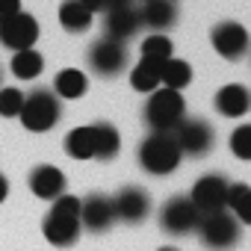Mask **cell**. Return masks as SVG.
Returning a JSON list of instances; mask_svg holds the SVG:
<instances>
[{"label": "cell", "mask_w": 251, "mask_h": 251, "mask_svg": "<svg viewBox=\"0 0 251 251\" xmlns=\"http://www.w3.org/2000/svg\"><path fill=\"white\" fill-rule=\"evenodd\" d=\"M42 230H45V239L56 248H65V245H74L77 236H80V198L74 195H59L50 207V213L45 216L42 222Z\"/></svg>", "instance_id": "obj_1"}, {"label": "cell", "mask_w": 251, "mask_h": 251, "mask_svg": "<svg viewBox=\"0 0 251 251\" xmlns=\"http://www.w3.org/2000/svg\"><path fill=\"white\" fill-rule=\"evenodd\" d=\"M183 118H186V103L180 92H172V89L151 92L145 103V121H148L151 133H175Z\"/></svg>", "instance_id": "obj_2"}, {"label": "cell", "mask_w": 251, "mask_h": 251, "mask_svg": "<svg viewBox=\"0 0 251 251\" xmlns=\"http://www.w3.org/2000/svg\"><path fill=\"white\" fill-rule=\"evenodd\" d=\"M180 148L175 142L172 133H151L142 145H139V166L154 175V177H166L180 166Z\"/></svg>", "instance_id": "obj_3"}, {"label": "cell", "mask_w": 251, "mask_h": 251, "mask_svg": "<svg viewBox=\"0 0 251 251\" xmlns=\"http://www.w3.org/2000/svg\"><path fill=\"white\" fill-rule=\"evenodd\" d=\"M62 115V106H59V98L48 89H33L30 95H24V106H21V124L33 133H45L50 130L53 124L59 121Z\"/></svg>", "instance_id": "obj_4"}, {"label": "cell", "mask_w": 251, "mask_h": 251, "mask_svg": "<svg viewBox=\"0 0 251 251\" xmlns=\"http://www.w3.org/2000/svg\"><path fill=\"white\" fill-rule=\"evenodd\" d=\"M198 233H201V242L207 248H213V251H227V248H233L239 242V225L227 210L201 216Z\"/></svg>", "instance_id": "obj_5"}, {"label": "cell", "mask_w": 251, "mask_h": 251, "mask_svg": "<svg viewBox=\"0 0 251 251\" xmlns=\"http://www.w3.org/2000/svg\"><path fill=\"white\" fill-rule=\"evenodd\" d=\"M198 225H201V213L195 210V204L186 195L169 198L160 210V227L172 236H186V233L198 230Z\"/></svg>", "instance_id": "obj_6"}, {"label": "cell", "mask_w": 251, "mask_h": 251, "mask_svg": "<svg viewBox=\"0 0 251 251\" xmlns=\"http://www.w3.org/2000/svg\"><path fill=\"white\" fill-rule=\"evenodd\" d=\"M172 136H175L180 154H189V157H204L216 145V130L204 118H183Z\"/></svg>", "instance_id": "obj_7"}, {"label": "cell", "mask_w": 251, "mask_h": 251, "mask_svg": "<svg viewBox=\"0 0 251 251\" xmlns=\"http://www.w3.org/2000/svg\"><path fill=\"white\" fill-rule=\"evenodd\" d=\"M227 189H230V183L222 175H204L195 180L189 201L195 204V210L201 216H210V213H219L227 207Z\"/></svg>", "instance_id": "obj_8"}, {"label": "cell", "mask_w": 251, "mask_h": 251, "mask_svg": "<svg viewBox=\"0 0 251 251\" xmlns=\"http://www.w3.org/2000/svg\"><path fill=\"white\" fill-rule=\"evenodd\" d=\"M89 65L100 77H115V74L124 71V65H127V48L121 42H112V39L103 36L89 48Z\"/></svg>", "instance_id": "obj_9"}, {"label": "cell", "mask_w": 251, "mask_h": 251, "mask_svg": "<svg viewBox=\"0 0 251 251\" xmlns=\"http://www.w3.org/2000/svg\"><path fill=\"white\" fill-rule=\"evenodd\" d=\"M36 39H39V24L27 12H18L9 21L0 24V45L9 48V50H15V53L18 50H30L36 45Z\"/></svg>", "instance_id": "obj_10"}, {"label": "cell", "mask_w": 251, "mask_h": 251, "mask_svg": "<svg viewBox=\"0 0 251 251\" xmlns=\"http://www.w3.org/2000/svg\"><path fill=\"white\" fill-rule=\"evenodd\" d=\"M142 21H139V9H133L130 3H118V6H109L106 9V21H103V30H106V39L112 42H127L139 33Z\"/></svg>", "instance_id": "obj_11"}, {"label": "cell", "mask_w": 251, "mask_h": 251, "mask_svg": "<svg viewBox=\"0 0 251 251\" xmlns=\"http://www.w3.org/2000/svg\"><path fill=\"white\" fill-rule=\"evenodd\" d=\"M112 213H115V219H121V222L136 225V222H142V219L151 213V198H148V192L139 189V186H124V189L112 198Z\"/></svg>", "instance_id": "obj_12"}, {"label": "cell", "mask_w": 251, "mask_h": 251, "mask_svg": "<svg viewBox=\"0 0 251 251\" xmlns=\"http://www.w3.org/2000/svg\"><path fill=\"white\" fill-rule=\"evenodd\" d=\"M210 42H213V48H216L219 56H225V59H239V56L248 50V30H245L242 24H236V21H225V24L213 27Z\"/></svg>", "instance_id": "obj_13"}, {"label": "cell", "mask_w": 251, "mask_h": 251, "mask_svg": "<svg viewBox=\"0 0 251 251\" xmlns=\"http://www.w3.org/2000/svg\"><path fill=\"white\" fill-rule=\"evenodd\" d=\"M115 222V213H112V198L106 195H89L86 201H80V227L92 230V233H103L109 230Z\"/></svg>", "instance_id": "obj_14"}, {"label": "cell", "mask_w": 251, "mask_h": 251, "mask_svg": "<svg viewBox=\"0 0 251 251\" xmlns=\"http://www.w3.org/2000/svg\"><path fill=\"white\" fill-rule=\"evenodd\" d=\"M30 189L45 201H56L65 195V175L56 166H36L30 172Z\"/></svg>", "instance_id": "obj_15"}, {"label": "cell", "mask_w": 251, "mask_h": 251, "mask_svg": "<svg viewBox=\"0 0 251 251\" xmlns=\"http://www.w3.org/2000/svg\"><path fill=\"white\" fill-rule=\"evenodd\" d=\"M216 109L225 115V118H239V115H245L248 109H251V92L245 89V86H236V83H230V86H222L219 92H216Z\"/></svg>", "instance_id": "obj_16"}, {"label": "cell", "mask_w": 251, "mask_h": 251, "mask_svg": "<svg viewBox=\"0 0 251 251\" xmlns=\"http://www.w3.org/2000/svg\"><path fill=\"white\" fill-rule=\"evenodd\" d=\"M139 21H142L145 27L163 33V30L175 27V21H177V9H175L172 0H145L142 9H139Z\"/></svg>", "instance_id": "obj_17"}, {"label": "cell", "mask_w": 251, "mask_h": 251, "mask_svg": "<svg viewBox=\"0 0 251 251\" xmlns=\"http://www.w3.org/2000/svg\"><path fill=\"white\" fill-rule=\"evenodd\" d=\"M92 148H95V157L98 160H112L118 154V148H121L118 130L112 127V124H106V121L92 124Z\"/></svg>", "instance_id": "obj_18"}, {"label": "cell", "mask_w": 251, "mask_h": 251, "mask_svg": "<svg viewBox=\"0 0 251 251\" xmlns=\"http://www.w3.org/2000/svg\"><path fill=\"white\" fill-rule=\"evenodd\" d=\"M86 89H89V80H86V74L77 71V68H62V71L53 77V92H56L59 98H65V100L83 98Z\"/></svg>", "instance_id": "obj_19"}, {"label": "cell", "mask_w": 251, "mask_h": 251, "mask_svg": "<svg viewBox=\"0 0 251 251\" xmlns=\"http://www.w3.org/2000/svg\"><path fill=\"white\" fill-rule=\"evenodd\" d=\"M189 83H192V68H189V62L175 59V56L163 62V68H160V86H163V89L180 92V89H186Z\"/></svg>", "instance_id": "obj_20"}, {"label": "cell", "mask_w": 251, "mask_h": 251, "mask_svg": "<svg viewBox=\"0 0 251 251\" xmlns=\"http://www.w3.org/2000/svg\"><path fill=\"white\" fill-rule=\"evenodd\" d=\"M59 24L68 33H86L92 27V12L83 3H77V0H65L59 6Z\"/></svg>", "instance_id": "obj_21"}, {"label": "cell", "mask_w": 251, "mask_h": 251, "mask_svg": "<svg viewBox=\"0 0 251 251\" xmlns=\"http://www.w3.org/2000/svg\"><path fill=\"white\" fill-rule=\"evenodd\" d=\"M160 68L163 65H157V62H148V59H139V65L130 71V86L136 89V92H157L160 89Z\"/></svg>", "instance_id": "obj_22"}, {"label": "cell", "mask_w": 251, "mask_h": 251, "mask_svg": "<svg viewBox=\"0 0 251 251\" xmlns=\"http://www.w3.org/2000/svg\"><path fill=\"white\" fill-rule=\"evenodd\" d=\"M42 68H45V59H42V53H36L33 48H30V50H18V53L12 56V74H15L18 80H36V77L42 74Z\"/></svg>", "instance_id": "obj_23"}, {"label": "cell", "mask_w": 251, "mask_h": 251, "mask_svg": "<svg viewBox=\"0 0 251 251\" xmlns=\"http://www.w3.org/2000/svg\"><path fill=\"white\" fill-rule=\"evenodd\" d=\"M65 151L74 160H92L95 148H92V127H74L65 136Z\"/></svg>", "instance_id": "obj_24"}, {"label": "cell", "mask_w": 251, "mask_h": 251, "mask_svg": "<svg viewBox=\"0 0 251 251\" xmlns=\"http://www.w3.org/2000/svg\"><path fill=\"white\" fill-rule=\"evenodd\" d=\"M227 207L233 210V219L251 225V186L233 183V186L227 189Z\"/></svg>", "instance_id": "obj_25"}, {"label": "cell", "mask_w": 251, "mask_h": 251, "mask_svg": "<svg viewBox=\"0 0 251 251\" xmlns=\"http://www.w3.org/2000/svg\"><path fill=\"white\" fill-rule=\"evenodd\" d=\"M142 59L163 65L166 59H172V42L166 36H148L142 42Z\"/></svg>", "instance_id": "obj_26"}, {"label": "cell", "mask_w": 251, "mask_h": 251, "mask_svg": "<svg viewBox=\"0 0 251 251\" xmlns=\"http://www.w3.org/2000/svg\"><path fill=\"white\" fill-rule=\"evenodd\" d=\"M21 106H24V95L18 89H0V115L3 118H15L21 115Z\"/></svg>", "instance_id": "obj_27"}, {"label": "cell", "mask_w": 251, "mask_h": 251, "mask_svg": "<svg viewBox=\"0 0 251 251\" xmlns=\"http://www.w3.org/2000/svg\"><path fill=\"white\" fill-rule=\"evenodd\" d=\"M230 151L239 160H251V124H242L230 133Z\"/></svg>", "instance_id": "obj_28"}, {"label": "cell", "mask_w": 251, "mask_h": 251, "mask_svg": "<svg viewBox=\"0 0 251 251\" xmlns=\"http://www.w3.org/2000/svg\"><path fill=\"white\" fill-rule=\"evenodd\" d=\"M21 12V0H0V24Z\"/></svg>", "instance_id": "obj_29"}, {"label": "cell", "mask_w": 251, "mask_h": 251, "mask_svg": "<svg viewBox=\"0 0 251 251\" xmlns=\"http://www.w3.org/2000/svg\"><path fill=\"white\" fill-rule=\"evenodd\" d=\"M77 3H83V6H86V9H89V12H92V15H95V12H100V9H103V0H77Z\"/></svg>", "instance_id": "obj_30"}, {"label": "cell", "mask_w": 251, "mask_h": 251, "mask_svg": "<svg viewBox=\"0 0 251 251\" xmlns=\"http://www.w3.org/2000/svg\"><path fill=\"white\" fill-rule=\"evenodd\" d=\"M6 192H9V183H6V177H3V175H0V201L6 198Z\"/></svg>", "instance_id": "obj_31"}, {"label": "cell", "mask_w": 251, "mask_h": 251, "mask_svg": "<svg viewBox=\"0 0 251 251\" xmlns=\"http://www.w3.org/2000/svg\"><path fill=\"white\" fill-rule=\"evenodd\" d=\"M118 3H130V0H103V9H109V6H118Z\"/></svg>", "instance_id": "obj_32"}, {"label": "cell", "mask_w": 251, "mask_h": 251, "mask_svg": "<svg viewBox=\"0 0 251 251\" xmlns=\"http://www.w3.org/2000/svg\"><path fill=\"white\" fill-rule=\"evenodd\" d=\"M160 251H177V248H160Z\"/></svg>", "instance_id": "obj_33"}, {"label": "cell", "mask_w": 251, "mask_h": 251, "mask_svg": "<svg viewBox=\"0 0 251 251\" xmlns=\"http://www.w3.org/2000/svg\"><path fill=\"white\" fill-rule=\"evenodd\" d=\"M172 3H175V0H172Z\"/></svg>", "instance_id": "obj_34"}]
</instances>
